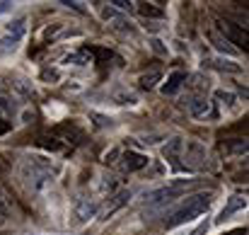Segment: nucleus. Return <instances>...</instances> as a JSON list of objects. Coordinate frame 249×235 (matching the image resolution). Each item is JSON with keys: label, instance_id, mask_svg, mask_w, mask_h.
Instances as JSON below:
<instances>
[{"label": "nucleus", "instance_id": "9b49d317", "mask_svg": "<svg viewBox=\"0 0 249 235\" xmlns=\"http://www.w3.org/2000/svg\"><path fill=\"white\" fill-rule=\"evenodd\" d=\"M186 80H189V76H186L184 71H172V73L167 76V80L162 82V95H167V97L177 95V92L184 87Z\"/></svg>", "mask_w": 249, "mask_h": 235}, {"label": "nucleus", "instance_id": "f257e3e1", "mask_svg": "<svg viewBox=\"0 0 249 235\" xmlns=\"http://www.w3.org/2000/svg\"><path fill=\"white\" fill-rule=\"evenodd\" d=\"M211 199H213V194L211 192H201V194H194V196H186L172 214H169V218L165 221L167 231H172V228H179V226H184V223H189V221H194V218H198V216H203L206 211H208V206H211Z\"/></svg>", "mask_w": 249, "mask_h": 235}, {"label": "nucleus", "instance_id": "e433bc0d", "mask_svg": "<svg viewBox=\"0 0 249 235\" xmlns=\"http://www.w3.org/2000/svg\"><path fill=\"white\" fill-rule=\"evenodd\" d=\"M0 97H2V87H0Z\"/></svg>", "mask_w": 249, "mask_h": 235}, {"label": "nucleus", "instance_id": "bb28decb", "mask_svg": "<svg viewBox=\"0 0 249 235\" xmlns=\"http://www.w3.org/2000/svg\"><path fill=\"white\" fill-rule=\"evenodd\" d=\"M150 49H153L155 54H162V56L167 54V46L160 41V39H150Z\"/></svg>", "mask_w": 249, "mask_h": 235}, {"label": "nucleus", "instance_id": "72a5a7b5", "mask_svg": "<svg viewBox=\"0 0 249 235\" xmlns=\"http://www.w3.org/2000/svg\"><path fill=\"white\" fill-rule=\"evenodd\" d=\"M10 7H12V2H0V15H2V12H7Z\"/></svg>", "mask_w": 249, "mask_h": 235}, {"label": "nucleus", "instance_id": "dca6fc26", "mask_svg": "<svg viewBox=\"0 0 249 235\" xmlns=\"http://www.w3.org/2000/svg\"><path fill=\"white\" fill-rule=\"evenodd\" d=\"M85 51H87V56L92 59V63H107V61L114 56V51L107 49V46H87Z\"/></svg>", "mask_w": 249, "mask_h": 235}, {"label": "nucleus", "instance_id": "f704fd0d", "mask_svg": "<svg viewBox=\"0 0 249 235\" xmlns=\"http://www.w3.org/2000/svg\"><path fill=\"white\" fill-rule=\"evenodd\" d=\"M0 226H5V214H0Z\"/></svg>", "mask_w": 249, "mask_h": 235}, {"label": "nucleus", "instance_id": "a211bd4d", "mask_svg": "<svg viewBox=\"0 0 249 235\" xmlns=\"http://www.w3.org/2000/svg\"><path fill=\"white\" fill-rule=\"evenodd\" d=\"M63 63H73V66H87V63H92V59L87 56V51L80 49V51H75V54H68L66 59H63Z\"/></svg>", "mask_w": 249, "mask_h": 235}, {"label": "nucleus", "instance_id": "a878e982", "mask_svg": "<svg viewBox=\"0 0 249 235\" xmlns=\"http://www.w3.org/2000/svg\"><path fill=\"white\" fill-rule=\"evenodd\" d=\"M89 119H94V124H97V126H107V124L111 121L109 117H104V114H97V112H89Z\"/></svg>", "mask_w": 249, "mask_h": 235}, {"label": "nucleus", "instance_id": "aec40b11", "mask_svg": "<svg viewBox=\"0 0 249 235\" xmlns=\"http://www.w3.org/2000/svg\"><path fill=\"white\" fill-rule=\"evenodd\" d=\"M215 99H218V104H223V107H232V104L237 102V95L230 92V90H215Z\"/></svg>", "mask_w": 249, "mask_h": 235}, {"label": "nucleus", "instance_id": "b1692460", "mask_svg": "<svg viewBox=\"0 0 249 235\" xmlns=\"http://www.w3.org/2000/svg\"><path fill=\"white\" fill-rule=\"evenodd\" d=\"M12 87H15L19 95H24V97H34V87H32L27 80H15V82H12Z\"/></svg>", "mask_w": 249, "mask_h": 235}, {"label": "nucleus", "instance_id": "1a4fd4ad", "mask_svg": "<svg viewBox=\"0 0 249 235\" xmlns=\"http://www.w3.org/2000/svg\"><path fill=\"white\" fill-rule=\"evenodd\" d=\"M128 199H131V192H128V189H121V192L111 194V199L107 201V206L99 211V218H102V221H107V218H109V216H114L121 206H126V204H128Z\"/></svg>", "mask_w": 249, "mask_h": 235}, {"label": "nucleus", "instance_id": "0eeeda50", "mask_svg": "<svg viewBox=\"0 0 249 235\" xmlns=\"http://www.w3.org/2000/svg\"><path fill=\"white\" fill-rule=\"evenodd\" d=\"M24 179L29 182V187L34 189V192H41L44 187H49L51 184V175L49 172H44V170H39L36 165H32V162H27L24 165Z\"/></svg>", "mask_w": 249, "mask_h": 235}, {"label": "nucleus", "instance_id": "4be33fe9", "mask_svg": "<svg viewBox=\"0 0 249 235\" xmlns=\"http://www.w3.org/2000/svg\"><path fill=\"white\" fill-rule=\"evenodd\" d=\"M17 44H19L17 39H12V37H7V34H5V37L0 39V54H2V56L12 54V51L17 49Z\"/></svg>", "mask_w": 249, "mask_h": 235}, {"label": "nucleus", "instance_id": "5701e85b", "mask_svg": "<svg viewBox=\"0 0 249 235\" xmlns=\"http://www.w3.org/2000/svg\"><path fill=\"white\" fill-rule=\"evenodd\" d=\"M12 112H15L12 99L2 95V97H0V119H5V121H7V117H12Z\"/></svg>", "mask_w": 249, "mask_h": 235}, {"label": "nucleus", "instance_id": "6e6552de", "mask_svg": "<svg viewBox=\"0 0 249 235\" xmlns=\"http://www.w3.org/2000/svg\"><path fill=\"white\" fill-rule=\"evenodd\" d=\"M181 153H184V138H179V136L169 138V141L165 143V148H162V156H165V160L174 167V170H184V167L179 165Z\"/></svg>", "mask_w": 249, "mask_h": 235}, {"label": "nucleus", "instance_id": "412c9836", "mask_svg": "<svg viewBox=\"0 0 249 235\" xmlns=\"http://www.w3.org/2000/svg\"><path fill=\"white\" fill-rule=\"evenodd\" d=\"M160 80H162V76H160V73L155 71V73L141 76V80H138V82H141V87H143V90H153V87H155V85H158Z\"/></svg>", "mask_w": 249, "mask_h": 235}, {"label": "nucleus", "instance_id": "393cba45", "mask_svg": "<svg viewBox=\"0 0 249 235\" xmlns=\"http://www.w3.org/2000/svg\"><path fill=\"white\" fill-rule=\"evenodd\" d=\"M114 99H116V104H124V107H126V104H128V107H133V104L138 102V99H136V95H131V92H116V95H114Z\"/></svg>", "mask_w": 249, "mask_h": 235}, {"label": "nucleus", "instance_id": "f3484780", "mask_svg": "<svg viewBox=\"0 0 249 235\" xmlns=\"http://www.w3.org/2000/svg\"><path fill=\"white\" fill-rule=\"evenodd\" d=\"M5 34L19 41V39H22V37L27 34V20H24V17H19V20H12V22L7 24V29H5Z\"/></svg>", "mask_w": 249, "mask_h": 235}, {"label": "nucleus", "instance_id": "7ed1b4c3", "mask_svg": "<svg viewBox=\"0 0 249 235\" xmlns=\"http://www.w3.org/2000/svg\"><path fill=\"white\" fill-rule=\"evenodd\" d=\"M228 44H232L237 51H247V29H242L240 24L230 22V20H223V17H215V29Z\"/></svg>", "mask_w": 249, "mask_h": 235}, {"label": "nucleus", "instance_id": "c756f323", "mask_svg": "<svg viewBox=\"0 0 249 235\" xmlns=\"http://www.w3.org/2000/svg\"><path fill=\"white\" fill-rule=\"evenodd\" d=\"M111 5H114L116 10H121V12H128V10L133 7V2H126V0H114Z\"/></svg>", "mask_w": 249, "mask_h": 235}, {"label": "nucleus", "instance_id": "473e14b6", "mask_svg": "<svg viewBox=\"0 0 249 235\" xmlns=\"http://www.w3.org/2000/svg\"><path fill=\"white\" fill-rule=\"evenodd\" d=\"M10 129H12V121H5V119H0V136H2V134H7Z\"/></svg>", "mask_w": 249, "mask_h": 235}, {"label": "nucleus", "instance_id": "c9c22d12", "mask_svg": "<svg viewBox=\"0 0 249 235\" xmlns=\"http://www.w3.org/2000/svg\"><path fill=\"white\" fill-rule=\"evenodd\" d=\"M0 214H5V206H2V201H0Z\"/></svg>", "mask_w": 249, "mask_h": 235}, {"label": "nucleus", "instance_id": "cd10ccee", "mask_svg": "<svg viewBox=\"0 0 249 235\" xmlns=\"http://www.w3.org/2000/svg\"><path fill=\"white\" fill-rule=\"evenodd\" d=\"M230 151H232V153H247V141H245V138H237V143H232Z\"/></svg>", "mask_w": 249, "mask_h": 235}, {"label": "nucleus", "instance_id": "ddd939ff", "mask_svg": "<svg viewBox=\"0 0 249 235\" xmlns=\"http://www.w3.org/2000/svg\"><path fill=\"white\" fill-rule=\"evenodd\" d=\"M189 114H191V117H196V119L208 117V114H211V102H208L206 97L194 95V97L189 99Z\"/></svg>", "mask_w": 249, "mask_h": 235}, {"label": "nucleus", "instance_id": "f03ea898", "mask_svg": "<svg viewBox=\"0 0 249 235\" xmlns=\"http://www.w3.org/2000/svg\"><path fill=\"white\" fill-rule=\"evenodd\" d=\"M191 184H194V179H177V182H172V184H167V187H160V189H155V192L145 194V201H148V204H153V206L172 204L174 199L184 196V194L191 189Z\"/></svg>", "mask_w": 249, "mask_h": 235}, {"label": "nucleus", "instance_id": "4468645a", "mask_svg": "<svg viewBox=\"0 0 249 235\" xmlns=\"http://www.w3.org/2000/svg\"><path fill=\"white\" fill-rule=\"evenodd\" d=\"M136 10L143 17H148V20H162L165 17V10L160 5H155V2H136Z\"/></svg>", "mask_w": 249, "mask_h": 235}, {"label": "nucleus", "instance_id": "7c9ffc66", "mask_svg": "<svg viewBox=\"0 0 249 235\" xmlns=\"http://www.w3.org/2000/svg\"><path fill=\"white\" fill-rule=\"evenodd\" d=\"M119 156H121V151H119V148H111V151L104 156V162H107V165H111V162H116V157Z\"/></svg>", "mask_w": 249, "mask_h": 235}, {"label": "nucleus", "instance_id": "423d86ee", "mask_svg": "<svg viewBox=\"0 0 249 235\" xmlns=\"http://www.w3.org/2000/svg\"><path fill=\"white\" fill-rule=\"evenodd\" d=\"M119 165H121V170L124 172H141V170H145L148 165H150V157L143 156V153H138V151H126V153H121L119 156Z\"/></svg>", "mask_w": 249, "mask_h": 235}, {"label": "nucleus", "instance_id": "2f4dec72", "mask_svg": "<svg viewBox=\"0 0 249 235\" xmlns=\"http://www.w3.org/2000/svg\"><path fill=\"white\" fill-rule=\"evenodd\" d=\"M61 5H66V7H73V10H75V12H80V15H83V12H85L83 2H71V0H63Z\"/></svg>", "mask_w": 249, "mask_h": 235}, {"label": "nucleus", "instance_id": "39448f33", "mask_svg": "<svg viewBox=\"0 0 249 235\" xmlns=\"http://www.w3.org/2000/svg\"><path fill=\"white\" fill-rule=\"evenodd\" d=\"M97 214H99L97 201H92V199H87V196H78V199H75V204H73V218H75L78 226L87 223V221L94 218Z\"/></svg>", "mask_w": 249, "mask_h": 235}, {"label": "nucleus", "instance_id": "c85d7f7f", "mask_svg": "<svg viewBox=\"0 0 249 235\" xmlns=\"http://www.w3.org/2000/svg\"><path fill=\"white\" fill-rule=\"evenodd\" d=\"M208 228H211V223H208V221H203V223H198V226H196L189 235H206L208 233Z\"/></svg>", "mask_w": 249, "mask_h": 235}, {"label": "nucleus", "instance_id": "f8f14e48", "mask_svg": "<svg viewBox=\"0 0 249 235\" xmlns=\"http://www.w3.org/2000/svg\"><path fill=\"white\" fill-rule=\"evenodd\" d=\"M245 206H247V199H245V196H240V194L230 196V199H228V206L220 211V216L215 218V223H225L232 214H237V211H240V209H245Z\"/></svg>", "mask_w": 249, "mask_h": 235}, {"label": "nucleus", "instance_id": "20e7f679", "mask_svg": "<svg viewBox=\"0 0 249 235\" xmlns=\"http://www.w3.org/2000/svg\"><path fill=\"white\" fill-rule=\"evenodd\" d=\"M181 160H184V165H181L184 170H203L208 165V153H206V148L198 141H189L184 146Z\"/></svg>", "mask_w": 249, "mask_h": 235}, {"label": "nucleus", "instance_id": "6ab92c4d", "mask_svg": "<svg viewBox=\"0 0 249 235\" xmlns=\"http://www.w3.org/2000/svg\"><path fill=\"white\" fill-rule=\"evenodd\" d=\"M111 22V27L116 29V32H124V34H131L133 32V24H131V20H126V17H121V15H116L114 20H109Z\"/></svg>", "mask_w": 249, "mask_h": 235}, {"label": "nucleus", "instance_id": "9d476101", "mask_svg": "<svg viewBox=\"0 0 249 235\" xmlns=\"http://www.w3.org/2000/svg\"><path fill=\"white\" fill-rule=\"evenodd\" d=\"M51 134L56 136L58 143L63 141V143H73V146H78V143L83 141V134H80L75 126H71V124H61V126H56Z\"/></svg>", "mask_w": 249, "mask_h": 235}, {"label": "nucleus", "instance_id": "2eb2a0df", "mask_svg": "<svg viewBox=\"0 0 249 235\" xmlns=\"http://www.w3.org/2000/svg\"><path fill=\"white\" fill-rule=\"evenodd\" d=\"M208 39H211V41H213V46H215L220 54H225V56H237V54H240V51H237L232 44H228V41H225V39H223L218 32H213V29L208 32Z\"/></svg>", "mask_w": 249, "mask_h": 235}]
</instances>
